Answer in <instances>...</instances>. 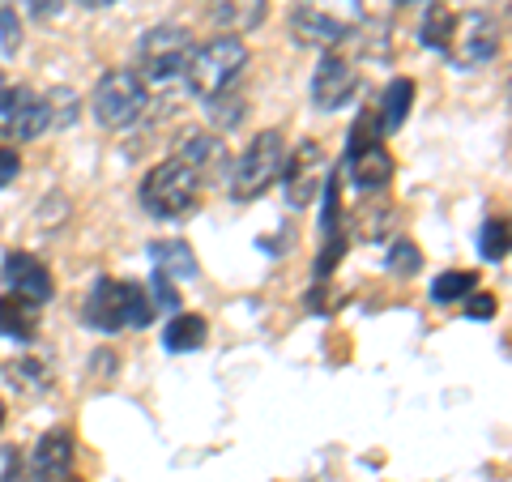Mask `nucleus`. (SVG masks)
Returning a JSON list of instances; mask_svg holds the SVG:
<instances>
[{
	"instance_id": "f257e3e1",
	"label": "nucleus",
	"mask_w": 512,
	"mask_h": 482,
	"mask_svg": "<svg viewBox=\"0 0 512 482\" xmlns=\"http://www.w3.org/2000/svg\"><path fill=\"white\" fill-rule=\"evenodd\" d=\"M154 299L141 282H120V278H99L90 286V295L82 303V320L103 333H120V329H141L150 325Z\"/></svg>"
},
{
	"instance_id": "f03ea898",
	"label": "nucleus",
	"mask_w": 512,
	"mask_h": 482,
	"mask_svg": "<svg viewBox=\"0 0 512 482\" xmlns=\"http://www.w3.org/2000/svg\"><path fill=\"white\" fill-rule=\"evenodd\" d=\"M248 64V43L235 39V35H218L210 43L192 47V56L184 64V82L188 90L197 94V99H218V94H231L239 73H244Z\"/></svg>"
},
{
	"instance_id": "7ed1b4c3",
	"label": "nucleus",
	"mask_w": 512,
	"mask_h": 482,
	"mask_svg": "<svg viewBox=\"0 0 512 482\" xmlns=\"http://www.w3.org/2000/svg\"><path fill=\"white\" fill-rule=\"evenodd\" d=\"M363 26V0H295L291 35L303 47H338Z\"/></svg>"
},
{
	"instance_id": "20e7f679",
	"label": "nucleus",
	"mask_w": 512,
	"mask_h": 482,
	"mask_svg": "<svg viewBox=\"0 0 512 482\" xmlns=\"http://www.w3.org/2000/svg\"><path fill=\"white\" fill-rule=\"evenodd\" d=\"M201 175L192 171L184 158H163L150 175H146V184H141V205H146V214L154 218H184L197 210V201H201Z\"/></svg>"
},
{
	"instance_id": "39448f33",
	"label": "nucleus",
	"mask_w": 512,
	"mask_h": 482,
	"mask_svg": "<svg viewBox=\"0 0 512 482\" xmlns=\"http://www.w3.org/2000/svg\"><path fill=\"white\" fill-rule=\"evenodd\" d=\"M282 163H286V141H282L278 128H265V133H256L252 146L231 163V175H227V180H231V197L235 201L265 197V192L278 184Z\"/></svg>"
},
{
	"instance_id": "423d86ee",
	"label": "nucleus",
	"mask_w": 512,
	"mask_h": 482,
	"mask_svg": "<svg viewBox=\"0 0 512 482\" xmlns=\"http://www.w3.org/2000/svg\"><path fill=\"white\" fill-rule=\"evenodd\" d=\"M90 107H94V120L111 133H120V128H133L141 116H146L150 107V90L141 82L137 73L128 69H107L99 77V86L90 94Z\"/></svg>"
},
{
	"instance_id": "0eeeda50",
	"label": "nucleus",
	"mask_w": 512,
	"mask_h": 482,
	"mask_svg": "<svg viewBox=\"0 0 512 482\" xmlns=\"http://www.w3.org/2000/svg\"><path fill=\"white\" fill-rule=\"evenodd\" d=\"M500 52V26H495L491 13L483 9H466L453 13V26H448L444 39V56L457 64V69H483Z\"/></svg>"
},
{
	"instance_id": "6e6552de",
	"label": "nucleus",
	"mask_w": 512,
	"mask_h": 482,
	"mask_svg": "<svg viewBox=\"0 0 512 482\" xmlns=\"http://www.w3.org/2000/svg\"><path fill=\"white\" fill-rule=\"evenodd\" d=\"M192 56V39L184 26H154L137 43V64H141V82H171L184 73V64Z\"/></svg>"
},
{
	"instance_id": "1a4fd4ad",
	"label": "nucleus",
	"mask_w": 512,
	"mask_h": 482,
	"mask_svg": "<svg viewBox=\"0 0 512 482\" xmlns=\"http://www.w3.org/2000/svg\"><path fill=\"white\" fill-rule=\"evenodd\" d=\"M325 175H329V154L320 141H299L295 154L282 163V188H286V201L291 210H308L316 201V192L325 188Z\"/></svg>"
},
{
	"instance_id": "9d476101",
	"label": "nucleus",
	"mask_w": 512,
	"mask_h": 482,
	"mask_svg": "<svg viewBox=\"0 0 512 482\" xmlns=\"http://www.w3.org/2000/svg\"><path fill=\"white\" fill-rule=\"evenodd\" d=\"M52 128L47 94H35L30 86H5L0 90V137L9 141H35Z\"/></svg>"
},
{
	"instance_id": "9b49d317",
	"label": "nucleus",
	"mask_w": 512,
	"mask_h": 482,
	"mask_svg": "<svg viewBox=\"0 0 512 482\" xmlns=\"http://www.w3.org/2000/svg\"><path fill=\"white\" fill-rule=\"evenodd\" d=\"M355 90H359L355 64H350L346 56H338V52L320 56L316 73H312V103H316L320 111H338V107H346L350 99H355Z\"/></svg>"
},
{
	"instance_id": "f8f14e48",
	"label": "nucleus",
	"mask_w": 512,
	"mask_h": 482,
	"mask_svg": "<svg viewBox=\"0 0 512 482\" xmlns=\"http://www.w3.org/2000/svg\"><path fill=\"white\" fill-rule=\"evenodd\" d=\"M175 158H184V163L201 175V184L231 175L227 141L214 137V133H188V137H180V146H175Z\"/></svg>"
},
{
	"instance_id": "ddd939ff",
	"label": "nucleus",
	"mask_w": 512,
	"mask_h": 482,
	"mask_svg": "<svg viewBox=\"0 0 512 482\" xmlns=\"http://www.w3.org/2000/svg\"><path fill=\"white\" fill-rule=\"evenodd\" d=\"M350 180H355V188L372 192V188H384L393 180V154L384 150L380 137H359L355 133V154H350Z\"/></svg>"
},
{
	"instance_id": "4468645a",
	"label": "nucleus",
	"mask_w": 512,
	"mask_h": 482,
	"mask_svg": "<svg viewBox=\"0 0 512 482\" xmlns=\"http://www.w3.org/2000/svg\"><path fill=\"white\" fill-rule=\"evenodd\" d=\"M5 282L13 286V295H22L30 303H47V299H52V291H56L47 265L35 261L30 252H9L5 256Z\"/></svg>"
},
{
	"instance_id": "2eb2a0df",
	"label": "nucleus",
	"mask_w": 512,
	"mask_h": 482,
	"mask_svg": "<svg viewBox=\"0 0 512 482\" xmlns=\"http://www.w3.org/2000/svg\"><path fill=\"white\" fill-rule=\"evenodd\" d=\"M269 18V0H210V22L222 35H248Z\"/></svg>"
},
{
	"instance_id": "dca6fc26",
	"label": "nucleus",
	"mask_w": 512,
	"mask_h": 482,
	"mask_svg": "<svg viewBox=\"0 0 512 482\" xmlns=\"http://www.w3.org/2000/svg\"><path fill=\"white\" fill-rule=\"evenodd\" d=\"M150 261L158 269V278H167V282H192L201 273L197 256H192V248L184 244V239H154Z\"/></svg>"
},
{
	"instance_id": "f3484780",
	"label": "nucleus",
	"mask_w": 512,
	"mask_h": 482,
	"mask_svg": "<svg viewBox=\"0 0 512 482\" xmlns=\"http://www.w3.org/2000/svg\"><path fill=\"white\" fill-rule=\"evenodd\" d=\"M69 465H73V436H69V431H64V427L47 431V436L39 440V448H35V461H30V474H35L39 482H47V478L69 474Z\"/></svg>"
},
{
	"instance_id": "a211bd4d",
	"label": "nucleus",
	"mask_w": 512,
	"mask_h": 482,
	"mask_svg": "<svg viewBox=\"0 0 512 482\" xmlns=\"http://www.w3.org/2000/svg\"><path fill=\"white\" fill-rule=\"evenodd\" d=\"M0 333L13 342H35L39 333V303H30L22 295H0Z\"/></svg>"
},
{
	"instance_id": "6ab92c4d",
	"label": "nucleus",
	"mask_w": 512,
	"mask_h": 482,
	"mask_svg": "<svg viewBox=\"0 0 512 482\" xmlns=\"http://www.w3.org/2000/svg\"><path fill=\"white\" fill-rule=\"evenodd\" d=\"M205 337H210V325L197 316V312H180L171 316V325L163 329V346L171 355H188V350H201Z\"/></svg>"
},
{
	"instance_id": "aec40b11",
	"label": "nucleus",
	"mask_w": 512,
	"mask_h": 482,
	"mask_svg": "<svg viewBox=\"0 0 512 482\" xmlns=\"http://www.w3.org/2000/svg\"><path fill=\"white\" fill-rule=\"evenodd\" d=\"M410 103H414V82L410 77H393L380 99V133H397V128L406 124Z\"/></svg>"
},
{
	"instance_id": "412c9836",
	"label": "nucleus",
	"mask_w": 512,
	"mask_h": 482,
	"mask_svg": "<svg viewBox=\"0 0 512 482\" xmlns=\"http://www.w3.org/2000/svg\"><path fill=\"white\" fill-rule=\"evenodd\" d=\"M474 291V273H466V269H448V273H440L436 282H431V299L436 303H453V299H461V295H470Z\"/></svg>"
},
{
	"instance_id": "4be33fe9",
	"label": "nucleus",
	"mask_w": 512,
	"mask_h": 482,
	"mask_svg": "<svg viewBox=\"0 0 512 482\" xmlns=\"http://www.w3.org/2000/svg\"><path fill=\"white\" fill-rule=\"evenodd\" d=\"M22 47V18L9 0H0V56H18Z\"/></svg>"
},
{
	"instance_id": "5701e85b",
	"label": "nucleus",
	"mask_w": 512,
	"mask_h": 482,
	"mask_svg": "<svg viewBox=\"0 0 512 482\" xmlns=\"http://www.w3.org/2000/svg\"><path fill=\"white\" fill-rule=\"evenodd\" d=\"M448 26H453V13H448L444 5H431L427 9V22H423V47H436V52H444Z\"/></svg>"
},
{
	"instance_id": "b1692460",
	"label": "nucleus",
	"mask_w": 512,
	"mask_h": 482,
	"mask_svg": "<svg viewBox=\"0 0 512 482\" xmlns=\"http://www.w3.org/2000/svg\"><path fill=\"white\" fill-rule=\"evenodd\" d=\"M504 252H508V227H504V218H487V227H483V256H487V261H500Z\"/></svg>"
},
{
	"instance_id": "393cba45",
	"label": "nucleus",
	"mask_w": 512,
	"mask_h": 482,
	"mask_svg": "<svg viewBox=\"0 0 512 482\" xmlns=\"http://www.w3.org/2000/svg\"><path fill=\"white\" fill-rule=\"evenodd\" d=\"M13 384H22L26 393H39V389H47V367L43 363H18L13 367Z\"/></svg>"
},
{
	"instance_id": "a878e982",
	"label": "nucleus",
	"mask_w": 512,
	"mask_h": 482,
	"mask_svg": "<svg viewBox=\"0 0 512 482\" xmlns=\"http://www.w3.org/2000/svg\"><path fill=\"white\" fill-rule=\"evenodd\" d=\"M146 291H150V299H154V312H180V295L171 291L167 278H158V273H154V282L146 286Z\"/></svg>"
},
{
	"instance_id": "bb28decb",
	"label": "nucleus",
	"mask_w": 512,
	"mask_h": 482,
	"mask_svg": "<svg viewBox=\"0 0 512 482\" xmlns=\"http://www.w3.org/2000/svg\"><path fill=\"white\" fill-rule=\"evenodd\" d=\"M389 269L393 273H414V269H419V252H414L406 239H397L393 252H389Z\"/></svg>"
},
{
	"instance_id": "cd10ccee",
	"label": "nucleus",
	"mask_w": 512,
	"mask_h": 482,
	"mask_svg": "<svg viewBox=\"0 0 512 482\" xmlns=\"http://www.w3.org/2000/svg\"><path fill=\"white\" fill-rule=\"evenodd\" d=\"M22 175V158L18 150H0V188H9Z\"/></svg>"
},
{
	"instance_id": "c85d7f7f",
	"label": "nucleus",
	"mask_w": 512,
	"mask_h": 482,
	"mask_svg": "<svg viewBox=\"0 0 512 482\" xmlns=\"http://www.w3.org/2000/svg\"><path fill=\"white\" fill-rule=\"evenodd\" d=\"M470 316L474 320H491L495 316V295H474L470 299Z\"/></svg>"
},
{
	"instance_id": "c756f323",
	"label": "nucleus",
	"mask_w": 512,
	"mask_h": 482,
	"mask_svg": "<svg viewBox=\"0 0 512 482\" xmlns=\"http://www.w3.org/2000/svg\"><path fill=\"white\" fill-rule=\"evenodd\" d=\"M22 5L35 13V18H52V13H60V0H22Z\"/></svg>"
},
{
	"instance_id": "7c9ffc66",
	"label": "nucleus",
	"mask_w": 512,
	"mask_h": 482,
	"mask_svg": "<svg viewBox=\"0 0 512 482\" xmlns=\"http://www.w3.org/2000/svg\"><path fill=\"white\" fill-rule=\"evenodd\" d=\"M0 482H39L35 474H30V470H22V465H18V470H9L5 478H0Z\"/></svg>"
},
{
	"instance_id": "2f4dec72",
	"label": "nucleus",
	"mask_w": 512,
	"mask_h": 482,
	"mask_svg": "<svg viewBox=\"0 0 512 482\" xmlns=\"http://www.w3.org/2000/svg\"><path fill=\"white\" fill-rule=\"evenodd\" d=\"M77 5H86V9H107L111 0H77Z\"/></svg>"
},
{
	"instance_id": "473e14b6",
	"label": "nucleus",
	"mask_w": 512,
	"mask_h": 482,
	"mask_svg": "<svg viewBox=\"0 0 512 482\" xmlns=\"http://www.w3.org/2000/svg\"><path fill=\"white\" fill-rule=\"evenodd\" d=\"M5 419H9V410H5V401H0V431H5Z\"/></svg>"
},
{
	"instance_id": "72a5a7b5",
	"label": "nucleus",
	"mask_w": 512,
	"mask_h": 482,
	"mask_svg": "<svg viewBox=\"0 0 512 482\" xmlns=\"http://www.w3.org/2000/svg\"><path fill=\"white\" fill-rule=\"evenodd\" d=\"M397 5H423V0H397Z\"/></svg>"
},
{
	"instance_id": "f704fd0d",
	"label": "nucleus",
	"mask_w": 512,
	"mask_h": 482,
	"mask_svg": "<svg viewBox=\"0 0 512 482\" xmlns=\"http://www.w3.org/2000/svg\"><path fill=\"white\" fill-rule=\"evenodd\" d=\"M64 482H82V478H73V474H69V478H64Z\"/></svg>"
},
{
	"instance_id": "c9c22d12",
	"label": "nucleus",
	"mask_w": 512,
	"mask_h": 482,
	"mask_svg": "<svg viewBox=\"0 0 512 482\" xmlns=\"http://www.w3.org/2000/svg\"><path fill=\"white\" fill-rule=\"evenodd\" d=\"M0 90H5V77H0Z\"/></svg>"
}]
</instances>
